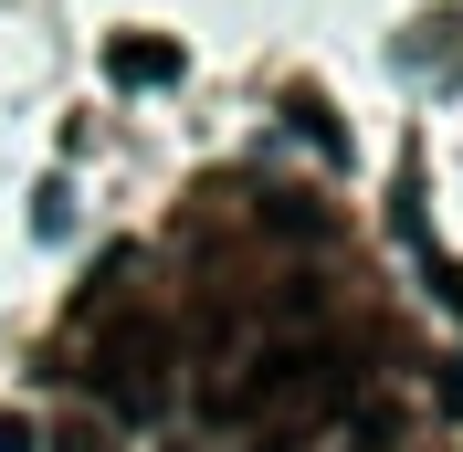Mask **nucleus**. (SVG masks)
I'll list each match as a JSON object with an SVG mask.
<instances>
[{
    "instance_id": "f257e3e1",
    "label": "nucleus",
    "mask_w": 463,
    "mask_h": 452,
    "mask_svg": "<svg viewBox=\"0 0 463 452\" xmlns=\"http://www.w3.org/2000/svg\"><path fill=\"white\" fill-rule=\"evenodd\" d=\"M85 390L106 400L116 421H158V410H169V390H179V337L158 326V315L106 326V337H95V358H85Z\"/></svg>"
},
{
    "instance_id": "f03ea898",
    "label": "nucleus",
    "mask_w": 463,
    "mask_h": 452,
    "mask_svg": "<svg viewBox=\"0 0 463 452\" xmlns=\"http://www.w3.org/2000/svg\"><path fill=\"white\" fill-rule=\"evenodd\" d=\"M179 63H190V53H179V32H116V42H106V74H116L127 95L179 85Z\"/></svg>"
},
{
    "instance_id": "7ed1b4c3",
    "label": "nucleus",
    "mask_w": 463,
    "mask_h": 452,
    "mask_svg": "<svg viewBox=\"0 0 463 452\" xmlns=\"http://www.w3.org/2000/svg\"><path fill=\"white\" fill-rule=\"evenodd\" d=\"M0 452H32V421H22V410H0Z\"/></svg>"
},
{
    "instance_id": "20e7f679",
    "label": "nucleus",
    "mask_w": 463,
    "mask_h": 452,
    "mask_svg": "<svg viewBox=\"0 0 463 452\" xmlns=\"http://www.w3.org/2000/svg\"><path fill=\"white\" fill-rule=\"evenodd\" d=\"M432 284H442V306L463 315V263H432Z\"/></svg>"
}]
</instances>
